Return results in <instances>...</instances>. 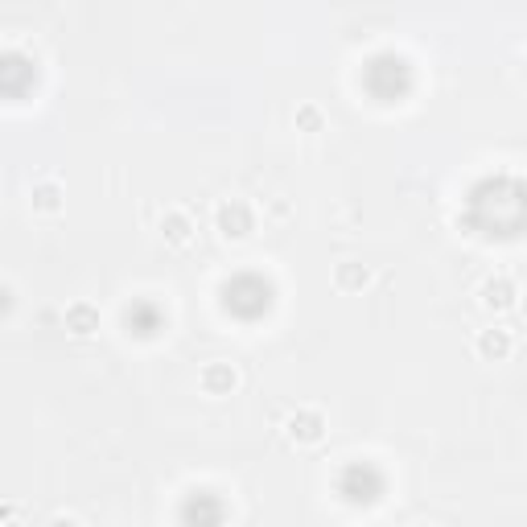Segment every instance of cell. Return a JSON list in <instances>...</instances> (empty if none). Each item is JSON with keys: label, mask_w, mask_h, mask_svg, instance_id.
Returning <instances> with one entry per match:
<instances>
[{"label": "cell", "mask_w": 527, "mask_h": 527, "mask_svg": "<svg viewBox=\"0 0 527 527\" xmlns=\"http://www.w3.org/2000/svg\"><path fill=\"white\" fill-rule=\"evenodd\" d=\"M157 227H161V239L169 243V248H186V243L194 239V219H190L186 206H169Z\"/></svg>", "instance_id": "obj_7"}, {"label": "cell", "mask_w": 527, "mask_h": 527, "mask_svg": "<svg viewBox=\"0 0 527 527\" xmlns=\"http://www.w3.org/2000/svg\"><path fill=\"white\" fill-rule=\"evenodd\" d=\"M62 322H66V334L70 338H91L99 334V305L95 301H70L66 313H62Z\"/></svg>", "instance_id": "obj_6"}, {"label": "cell", "mask_w": 527, "mask_h": 527, "mask_svg": "<svg viewBox=\"0 0 527 527\" xmlns=\"http://www.w3.org/2000/svg\"><path fill=\"white\" fill-rule=\"evenodd\" d=\"M29 206H33V215H58L62 210V186L54 178H38L29 186Z\"/></svg>", "instance_id": "obj_8"}, {"label": "cell", "mask_w": 527, "mask_h": 527, "mask_svg": "<svg viewBox=\"0 0 527 527\" xmlns=\"http://www.w3.org/2000/svg\"><path fill=\"white\" fill-rule=\"evenodd\" d=\"M326 412L322 408H293L289 416H285V437L293 441V445H318L322 437H326Z\"/></svg>", "instance_id": "obj_3"}, {"label": "cell", "mask_w": 527, "mask_h": 527, "mask_svg": "<svg viewBox=\"0 0 527 527\" xmlns=\"http://www.w3.org/2000/svg\"><path fill=\"white\" fill-rule=\"evenodd\" d=\"M474 355H478L482 363H507V359L515 355V338H511V330H503V326H486V330H478V338H474Z\"/></svg>", "instance_id": "obj_4"}, {"label": "cell", "mask_w": 527, "mask_h": 527, "mask_svg": "<svg viewBox=\"0 0 527 527\" xmlns=\"http://www.w3.org/2000/svg\"><path fill=\"white\" fill-rule=\"evenodd\" d=\"M293 124H297V132H322L326 128V112L318 108V103H301Z\"/></svg>", "instance_id": "obj_10"}, {"label": "cell", "mask_w": 527, "mask_h": 527, "mask_svg": "<svg viewBox=\"0 0 527 527\" xmlns=\"http://www.w3.org/2000/svg\"><path fill=\"white\" fill-rule=\"evenodd\" d=\"M198 388H202L206 396H231V392L239 388V367L227 363V359L206 363V367L198 371Z\"/></svg>", "instance_id": "obj_5"}, {"label": "cell", "mask_w": 527, "mask_h": 527, "mask_svg": "<svg viewBox=\"0 0 527 527\" xmlns=\"http://www.w3.org/2000/svg\"><path fill=\"white\" fill-rule=\"evenodd\" d=\"M215 231H219L227 243L252 239V231H256V210H252V202H243V198H223V202L215 206Z\"/></svg>", "instance_id": "obj_1"}, {"label": "cell", "mask_w": 527, "mask_h": 527, "mask_svg": "<svg viewBox=\"0 0 527 527\" xmlns=\"http://www.w3.org/2000/svg\"><path fill=\"white\" fill-rule=\"evenodd\" d=\"M412 527H437V523H412Z\"/></svg>", "instance_id": "obj_13"}, {"label": "cell", "mask_w": 527, "mask_h": 527, "mask_svg": "<svg viewBox=\"0 0 527 527\" xmlns=\"http://www.w3.org/2000/svg\"><path fill=\"white\" fill-rule=\"evenodd\" d=\"M334 285L342 293H359V289L371 285V268L359 264V260H342V264H334Z\"/></svg>", "instance_id": "obj_9"}, {"label": "cell", "mask_w": 527, "mask_h": 527, "mask_svg": "<svg viewBox=\"0 0 527 527\" xmlns=\"http://www.w3.org/2000/svg\"><path fill=\"white\" fill-rule=\"evenodd\" d=\"M478 305L486 313H511L519 305V280L511 272H490L478 285Z\"/></svg>", "instance_id": "obj_2"}, {"label": "cell", "mask_w": 527, "mask_h": 527, "mask_svg": "<svg viewBox=\"0 0 527 527\" xmlns=\"http://www.w3.org/2000/svg\"><path fill=\"white\" fill-rule=\"evenodd\" d=\"M46 527H79V519L70 515V511H58V515H50V519H46Z\"/></svg>", "instance_id": "obj_11"}, {"label": "cell", "mask_w": 527, "mask_h": 527, "mask_svg": "<svg viewBox=\"0 0 527 527\" xmlns=\"http://www.w3.org/2000/svg\"><path fill=\"white\" fill-rule=\"evenodd\" d=\"M17 511H21L17 503H5V511H0V515H5V523H13V519H17Z\"/></svg>", "instance_id": "obj_12"}]
</instances>
